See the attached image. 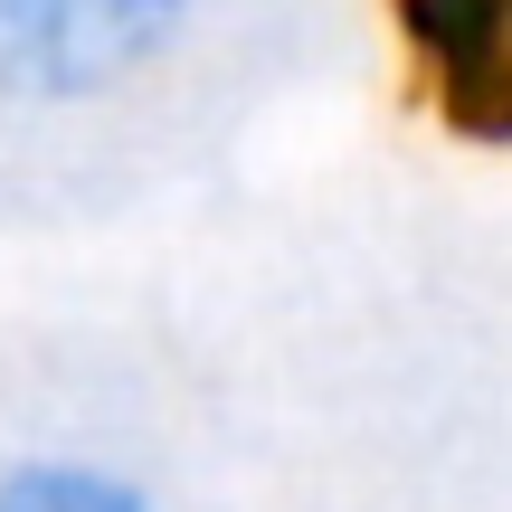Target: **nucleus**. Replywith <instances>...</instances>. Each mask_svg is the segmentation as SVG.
Here are the masks:
<instances>
[{"label": "nucleus", "mask_w": 512, "mask_h": 512, "mask_svg": "<svg viewBox=\"0 0 512 512\" xmlns=\"http://www.w3.org/2000/svg\"><path fill=\"white\" fill-rule=\"evenodd\" d=\"M0 512H152L143 484H124L114 465H76V456H38L0 475Z\"/></svg>", "instance_id": "nucleus-3"}, {"label": "nucleus", "mask_w": 512, "mask_h": 512, "mask_svg": "<svg viewBox=\"0 0 512 512\" xmlns=\"http://www.w3.org/2000/svg\"><path fill=\"white\" fill-rule=\"evenodd\" d=\"M389 19L446 124L512 143V0H389Z\"/></svg>", "instance_id": "nucleus-2"}, {"label": "nucleus", "mask_w": 512, "mask_h": 512, "mask_svg": "<svg viewBox=\"0 0 512 512\" xmlns=\"http://www.w3.org/2000/svg\"><path fill=\"white\" fill-rule=\"evenodd\" d=\"M190 0H0V95L76 105L114 95L171 48Z\"/></svg>", "instance_id": "nucleus-1"}]
</instances>
